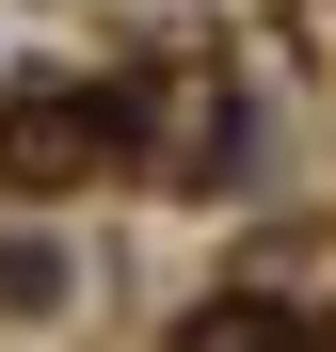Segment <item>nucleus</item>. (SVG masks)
Wrapping results in <instances>:
<instances>
[{"label":"nucleus","mask_w":336,"mask_h":352,"mask_svg":"<svg viewBox=\"0 0 336 352\" xmlns=\"http://www.w3.org/2000/svg\"><path fill=\"white\" fill-rule=\"evenodd\" d=\"M192 352H304V336H289V305H224V320H192Z\"/></svg>","instance_id":"1"}]
</instances>
